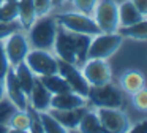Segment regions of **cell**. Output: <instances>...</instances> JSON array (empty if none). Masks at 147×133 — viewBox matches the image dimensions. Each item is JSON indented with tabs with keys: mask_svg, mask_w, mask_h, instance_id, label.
Segmentation results:
<instances>
[{
	"mask_svg": "<svg viewBox=\"0 0 147 133\" xmlns=\"http://www.w3.org/2000/svg\"><path fill=\"white\" fill-rule=\"evenodd\" d=\"M89 106L93 108H123V90L112 81L101 86H92L87 92Z\"/></svg>",
	"mask_w": 147,
	"mask_h": 133,
	"instance_id": "obj_3",
	"label": "cell"
},
{
	"mask_svg": "<svg viewBox=\"0 0 147 133\" xmlns=\"http://www.w3.org/2000/svg\"><path fill=\"white\" fill-rule=\"evenodd\" d=\"M119 87L123 90V94L131 95L146 87V76H144L142 71H139L136 68L125 70L119 76Z\"/></svg>",
	"mask_w": 147,
	"mask_h": 133,
	"instance_id": "obj_14",
	"label": "cell"
},
{
	"mask_svg": "<svg viewBox=\"0 0 147 133\" xmlns=\"http://www.w3.org/2000/svg\"><path fill=\"white\" fill-rule=\"evenodd\" d=\"M144 16H147V0H130Z\"/></svg>",
	"mask_w": 147,
	"mask_h": 133,
	"instance_id": "obj_33",
	"label": "cell"
},
{
	"mask_svg": "<svg viewBox=\"0 0 147 133\" xmlns=\"http://www.w3.org/2000/svg\"><path fill=\"white\" fill-rule=\"evenodd\" d=\"M117 32L122 38H130L134 41H146L147 40V18L138 21L136 24L127 25V27H119Z\"/></svg>",
	"mask_w": 147,
	"mask_h": 133,
	"instance_id": "obj_20",
	"label": "cell"
},
{
	"mask_svg": "<svg viewBox=\"0 0 147 133\" xmlns=\"http://www.w3.org/2000/svg\"><path fill=\"white\" fill-rule=\"evenodd\" d=\"M57 73L68 82L71 90L87 97V92H89L90 86L87 84L86 78L82 76L81 68L78 65H73V63H68V62H65V60L59 59V71Z\"/></svg>",
	"mask_w": 147,
	"mask_h": 133,
	"instance_id": "obj_11",
	"label": "cell"
},
{
	"mask_svg": "<svg viewBox=\"0 0 147 133\" xmlns=\"http://www.w3.org/2000/svg\"><path fill=\"white\" fill-rule=\"evenodd\" d=\"M130 132H147V120L142 119L138 124H133L131 128H130Z\"/></svg>",
	"mask_w": 147,
	"mask_h": 133,
	"instance_id": "obj_34",
	"label": "cell"
},
{
	"mask_svg": "<svg viewBox=\"0 0 147 133\" xmlns=\"http://www.w3.org/2000/svg\"><path fill=\"white\" fill-rule=\"evenodd\" d=\"M55 2H57V3H65L67 0H55Z\"/></svg>",
	"mask_w": 147,
	"mask_h": 133,
	"instance_id": "obj_36",
	"label": "cell"
},
{
	"mask_svg": "<svg viewBox=\"0 0 147 133\" xmlns=\"http://www.w3.org/2000/svg\"><path fill=\"white\" fill-rule=\"evenodd\" d=\"M130 97H131L133 106L136 108L139 113L146 114V111H147V90H146V87L138 90V92H134V94H131Z\"/></svg>",
	"mask_w": 147,
	"mask_h": 133,
	"instance_id": "obj_27",
	"label": "cell"
},
{
	"mask_svg": "<svg viewBox=\"0 0 147 133\" xmlns=\"http://www.w3.org/2000/svg\"><path fill=\"white\" fill-rule=\"evenodd\" d=\"M0 3H2V0H0Z\"/></svg>",
	"mask_w": 147,
	"mask_h": 133,
	"instance_id": "obj_37",
	"label": "cell"
},
{
	"mask_svg": "<svg viewBox=\"0 0 147 133\" xmlns=\"http://www.w3.org/2000/svg\"><path fill=\"white\" fill-rule=\"evenodd\" d=\"M123 38L119 32L112 33H100L93 35L90 38L89 51H87V59H111L119 49H120Z\"/></svg>",
	"mask_w": 147,
	"mask_h": 133,
	"instance_id": "obj_5",
	"label": "cell"
},
{
	"mask_svg": "<svg viewBox=\"0 0 147 133\" xmlns=\"http://www.w3.org/2000/svg\"><path fill=\"white\" fill-rule=\"evenodd\" d=\"M96 27L103 33H112L119 29V3L115 0H98L92 13Z\"/></svg>",
	"mask_w": 147,
	"mask_h": 133,
	"instance_id": "obj_7",
	"label": "cell"
},
{
	"mask_svg": "<svg viewBox=\"0 0 147 133\" xmlns=\"http://www.w3.org/2000/svg\"><path fill=\"white\" fill-rule=\"evenodd\" d=\"M11 70H13L14 76H16L18 82L21 84V87H22V90L27 94V97H29L30 90H32L33 84H35V79L36 76L32 73V70L29 68V66L26 65V62H21L18 63V65L11 66Z\"/></svg>",
	"mask_w": 147,
	"mask_h": 133,
	"instance_id": "obj_19",
	"label": "cell"
},
{
	"mask_svg": "<svg viewBox=\"0 0 147 133\" xmlns=\"http://www.w3.org/2000/svg\"><path fill=\"white\" fill-rule=\"evenodd\" d=\"M41 81V84L51 92L52 95L54 94H60V92H67L71 90V87L68 86V82L62 78L59 73H54V75H48V76H41L38 78Z\"/></svg>",
	"mask_w": 147,
	"mask_h": 133,
	"instance_id": "obj_23",
	"label": "cell"
},
{
	"mask_svg": "<svg viewBox=\"0 0 147 133\" xmlns=\"http://www.w3.org/2000/svg\"><path fill=\"white\" fill-rule=\"evenodd\" d=\"M29 106L33 108L36 111H46L51 108V98H52V94L41 84L38 78L35 79V84H33L32 90L29 94Z\"/></svg>",
	"mask_w": 147,
	"mask_h": 133,
	"instance_id": "obj_16",
	"label": "cell"
},
{
	"mask_svg": "<svg viewBox=\"0 0 147 133\" xmlns=\"http://www.w3.org/2000/svg\"><path fill=\"white\" fill-rule=\"evenodd\" d=\"M87 105H89L87 97H84V95L78 94L74 90H67L52 95L49 109H74V108L87 106Z\"/></svg>",
	"mask_w": 147,
	"mask_h": 133,
	"instance_id": "obj_13",
	"label": "cell"
},
{
	"mask_svg": "<svg viewBox=\"0 0 147 133\" xmlns=\"http://www.w3.org/2000/svg\"><path fill=\"white\" fill-rule=\"evenodd\" d=\"M95 111L105 133H127L133 125L128 113L122 108H95Z\"/></svg>",
	"mask_w": 147,
	"mask_h": 133,
	"instance_id": "obj_8",
	"label": "cell"
},
{
	"mask_svg": "<svg viewBox=\"0 0 147 133\" xmlns=\"http://www.w3.org/2000/svg\"><path fill=\"white\" fill-rule=\"evenodd\" d=\"M21 24L19 21H14V22H0V41L3 40L5 37H8L10 33H13V32L16 30H21ZM24 30V29H22Z\"/></svg>",
	"mask_w": 147,
	"mask_h": 133,
	"instance_id": "obj_31",
	"label": "cell"
},
{
	"mask_svg": "<svg viewBox=\"0 0 147 133\" xmlns=\"http://www.w3.org/2000/svg\"><path fill=\"white\" fill-rule=\"evenodd\" d=\"M27 111H29V117H30V133H43V127H41L38 111L30 106L27 108Z\"/></svg>",
	"mask_w": 147,
	"mask_h": 133,
	"instance_id": "obj_30",
	"label": "cell"
},
{
	"mask_svg": "<svg viewBox=\"0 0 147 133\" xmlns=\"http://www.w3.org/2000/svg\"><path fill=\"white\" fill-rule=\"evenodd\" d=\"M10 132H19V133H30V117L27 109H16L13 116L8 120Z\"/></svg>",
	"mask_w": 147,
	"mask_h": 133,
	"instance_id": "obj_22",
	"label": "cell"
},
{
	"mask_svg": "<svg viewBox=\"0 0 147 133\" xmlns=\"http://www.w3.org/2000/svg\"><path fill=\"white\" fill-rule=\"evenodd\" d=\"M35 19H36V13L32 0H18V21H19L21 27L24 30H27L33 24Z\"/></svg>",
	"mask_w": 147,
	"mask_h": 133,
	"instance_id": "obj_21",
	"label": "cell"
},
{
	"mask_svg": "<svg viewBox=\"0 0 147 133\" xmlns=\"http://www.w3.org/2000/svg\"><path fill=\"white\" fill-rule=\"evenodd\" d=\"M76 132L81 133H105L101 127V122L98 119V114H96L95 108L89 106L87 111L84 113V116L81 117L79 124H78V128Z\"/></svg>",
	"mask_w": 147,
	"mask_h": 133,
	"instance_id": "obj_18",
	"label": "cell"
},
{
	"mask_svg": "<svg viewBox=\"0 0 147 133\" xmlns=\"http://www.w3.org/2000/svg\"><path fill=\"white\" fill-rule=\"evenodd\" d=\"M10 63H8V59H7V54L3 51V44L0 41V78H5V75L8 73L10 70Z\"/></svg>",
	"mask_w": 147,
	"mask_h": 133,
	"instance_id": "obj_32",
	"label": "cell"
},
{
	"mask_svg": "<svg viewBox=\"0 0 147 133\" xmlns=\"http://www.w3.org/2000/svg\"><path fill=\"white\" fill-rule=\"evenodd\" d=\"M2 44H3V51L7 54L10 66H14L18 63L24 62V59H26L27 52L30 49L29 40L26 37V30H22V29L5 37L2 40Z\"/></svg>",
	"mask_w": 147,
	"mask_h": 133,
	"instance_id": "obj_9",
	"label": "cell"
},
{
	"mask_svg": "<svg viewBox=\"0 0 147 133\" xmlns=\"http://www.w3.org/2000/svg\"><path fill=\"white\" fill-rule=\"evenodd\" d=\"M87 106L74 108V109H49L55 116V119L60 122V125L63 127L67 132H76L78 124H79L81 117L84 116V113L87 111Z\"/></svg>",
	"mask_w": 147,
	"mask_h": 133,
	"instance_id": "obj_15",
	"label": "cell"
},
{
	"mask_svg": "<svg viewBox=\"0 0 147 133\" xmlns=\"http://www.w3.org/2000/svg\"><path fill=\"white\" fill-rule=\"evenodd\" d=\"M54 2H55V0H54Z\"/></svg>",
	"mask_w": 147,
	"mask_h": 133,
	"instance_id": "obj_38",
	"label": "cell"
},
{
	"mask_svg": "<svg viewBox=\"0 0 147 133\" xmlns=\"http://www.w3.org/2000/svg\"><path fill=\"white\" fill-rule=\"evenodd\" d=\"M79 68L90 87L112 81V68L106 59H87Z\"/></svg>",
	"mask_w": 147,
	"mask_h": 133,
	"instance_id": "obj_10",
	"label": "cell"
},
{
	"mask_svg": "<svg viewBox=\"0 0 147 133\" xmlns=\"http://www.w3.org/2000/svg\"><path fill=\"white\" fill-rule=\"evenodd\" d=\"M5 97V82H3V78H0V100Z\"/></svg>",
	"mask_w": 147,
	"mask_h": 133,
	"instance_id": "obj_35",
	"label": "cell"
},
{
	"mask_svg": "<svg viewBox=\"0 0 147 133\" xmlns=\"http://www.w3.org/2000/svg\"><path fill=\"white\" fill-rule=\"evenodd\" d=\"M57 27L59 25L54 16L46 14V16H41V18H36L33 21V24L26 30V37L29 40L30 48L52 51Z\"/></svg>",
	"mask_w": 147,
	"mask_h": 133,
	"instance_id": "obj_2",
	"label": "cell"
},
{
	"mask_svg": "<svg viewBox=\"0 0 147 133\" xmlns=\"http://www.w3.org/2000/svg\"><path fill=\"white\" fill-rule=\"evenodd\" d=\"M14 21H18V2L2 0V3H0V22Z\"/></svg>",
	"mask_w": 147,
	"mask_h": 133,
	"instance_id": "obj_25",
	"label": "cell"
},
{
	"mask_svg": "<svg viewBox=\"0 0 147 133\" xmlns=\"http://www.w3.org/2000/svg\"><path fill=\"white\" fill-rule=\"evenodd\" d=\"M67 2L71 3L73 10L81 11V13H84V14L92 16V13H93V10H95V5H96L98 0H67Z\"/></svg>",
	"mask_w": 147,
	"mask_h": 133,
	"instance_id": "obj_28",
	"label": "cell"
},
{
	"mask_svg": "<svg viewBox=\"0 0 147 133\" xmlns=\"http://www.w3.org/2000/svg\"><path fill=\"white\" fill-rule=\"evenodd\" d=\"M5 82V97L10 98L11 103L18 108V109H27L29 108V98H27V94L22 90L21 84L18 82L16 76H14L13 70H8V73L3 78Z\"/></svg>",
	"mask_w": 147,
	"mask_h": 133,
	"instance_id": "obj_12",
	"label": "cell"
},
{
	"mask_svg": "<svg viewBox=\"0 0 147 133\" xmlns=\"http://www.w3.org/2000/svg\"><path fill=\"white\" fill-rule=\"evenodd\" d=\"M16 109L18 108L11 103L10 98H7V97L2 98V100H0V124L8 125V120H10V117L13 116V113Z\"/></svg>",
	"mask_w": 147,
	"mask_h": 133,
	"instance_id": "obj_26",
	"label": "cell"
},
{
	"mask_svg": "<svg viewBox=\"0 0 147 133\" xmlns=\"http://www.w3.org/2000/svg\"><path fill=\"white\" fill-rule=\"evenodd\" d=\"M33 2V8H35L36 18H41V16L51 14L52 8H54V0H32Z\"/></svg>",
	"mask_w": 147,
	"mask_h": 133,
	"instance_id": "obj_29",
	"label": "cell"
},
{
	"mask_svg": "<svg viewBox=\"0 0 147 133\" xmlns=\"http://www.w3.org/2000/svg\"><path fill=\"white\" fill-rule=\"evenodd\" d=\"M54 18L57 21V24L60 27H63L65 30L74 32V33H81V35H89V37H93V35L100 33V29L96 27L92 16L84 14V13L76 11V10L59 13Z\"/></svg>",
	"mask_w": 147,
	"mask_h": 133,
	"instance_id": "obj_4",
	"label": "cell"
},
{
	"mask_svg": "<svg viewBox=\"0 0 147 133\" xmlns=\"http://www.w3.org/2000/svg\"><path fill=\"white\" fill-rule=\"evenodd\" d=\"M38 114H40V120H41L43 133H63V132H67L49 109L38 111Z\"/></svg>",
	"mask_w": 147,
	"mask_h": 133,
	"instance_id": "obj_24",
	"label": "cell"
},
{
	"mask_svg": "<svg viewBox=\"0 0 147 133\" xmlns=\"http://www.w3.org/2000/svg\"><path fill=\"white\" fill-rule=\"evenodd\" d=\"M90 38L92 37H89V35L74 33V32L65 30L63 27L59 25L55 40H54V46H52V52L57 59L81 66L87 60Z\"/></svg>",
	"mask_w": 147,
	"mask_h": 133,
	"instance_id": "obj_1",
	"label": "cell"
},
{
	"mask_svg": "<svg viewBox=\"0 0 147 133\" xmlns=\"http://www.w3.org/2000/svg\"><path fill=\"white\" fill-rule=\"evenodd\" d=\"M24 62L32 70V73L36 78L54 75V73L59 71V59L54 56L52 51L33 49V48H30L26 59H24Z\"/></svg>",
	"mask_w": 147,
	"mask_h": 133,
	"instance_id": "obj_6",
	"label": "cell"
},
{
	"mask_svg": "<svg viewBox=\"0 0 147 133\" xmlns=\"http://www.w3.org/2000/svg\"><path fill=\"white\" fill-rule=\"evenodd\" d=\"M147 18L144 16L130 0L119 3V27H127V25L136 24L138 21Z\"/></svg>",
	"mask_w": 147,
	"mask_h": 133,
	"instance_id": "obj_17",
	"label": "cell"
}]
</instances>
